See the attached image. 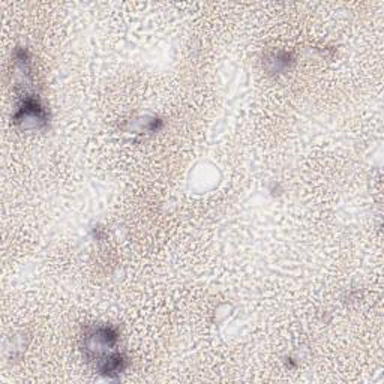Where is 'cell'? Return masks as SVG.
<instances>
[{"label": "cell", "mask_w": 384, "mask_h": 384, "mask_svg": "<svg viewBox=\"0 0 384 384\" xmlns=\"http://www.w3.org/2000/svg\"><path fill=\"white\" fill-rule=\"evenodd\" d=\"M161 128V120L158 117H139L127 122V132L131 134H153Z\"/></svg>", "instance_id": "cell-5"}, {"label": "cell", "mask_w": 384, "mask_h": 384, "mask_svg": "<svg viewBox=\"0 0 384 384\" xmlns=\"http://www.w3.org/2000/svg\"><path fill=\"white\" fill-rule=\"evenodd\" d=\"M12 120L24 131H41L48 127V113L38 98L24 93Z\"/></svg>", "instance_id": "cell-2"}, {"label": "cell", "mask_w": 384, "mask_h": 384, "mask_svg": "<svg viewBox=\"0 0 384 384\" xmlns=\"http://www.w3.org/2000/svg\"><path fill=\"white\" fill-rule=\"evenodd\" d=\"M127 368H128V357L125 356V353L117 351V350L108 354L98 365H95L96 373L107 378H116L122 376L123 373H125Z\"/></svg>", "instance_id": "cell-3"}, {"label": "cell", "mask_w": 384, "mask_h": 384, "mask_svg": "<svg viewBox=\"0 0 384 384\" xmlns=\"http://www.w3.org/2000/svg\"><path fill=\"white\" fill-rule=\"evenodd\" d=\"M264 64L270 74H284L290 71L291 65L294 64V59L289 52H274L266 57Z\"/></svg>", "instance_id": "cell-4"}, {"label": "cell", "mask_w": 384, "mask_h": 384, "mask_svg": "<svg viewBox=\"0 0 384 384\" xmlns=\"http://www.w3.org/2000/svg\"><path fill=\"white\" fill-rule=\"evenodd\" d=\"M119 342V332L110 325H96L86 329L83 335L84 357L93 365L105 359L108 354L116 351Z\"/></svg>", "instance_id": "cell-1"}]
</instances>
